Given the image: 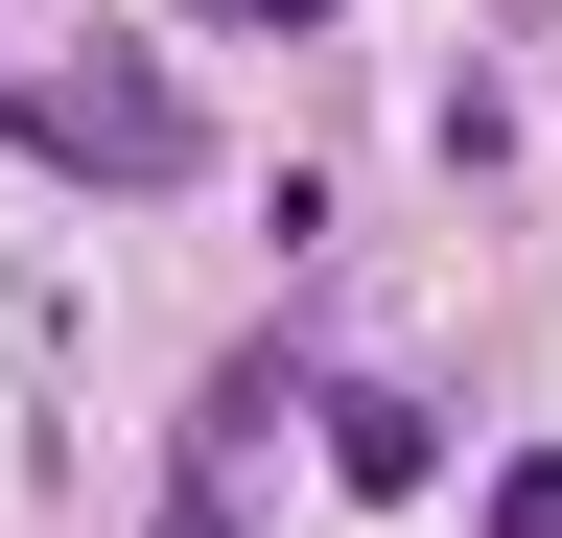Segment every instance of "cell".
Returning <instances> with one entry per match:
<instances>
[{
	"label": "cell",
	"instance_id": "5b68a950",
	"mask_svg": "<svg viewBox=\"0 0 562 538\" xmlns=\"http://www.w3.org/2000/svg\"><path fill=\"white\" fill-rule=\"evenodd\" d=\"M235 24H328V0H235Z\"/></svg>",
	"mask_w": 562,
	"mask_h": 538
},
{
	"label": "cell",
	"instance_id": "277c9868",
	"mask_svg": "<svg viewBox=\"0 0 562 538\" xmlns=\"http://www.w3.org/2000/svg\"><path fill=\"white\" fill-rule=\"evenodd\" d=\"M165 538H235V515H211V468H188V515H165Z\"/></svg>",
	"mask_w": 562,
	"mask_h": 538
},
{
	"label": "cell",
	"instance_id": "6da1fadb",
	"mask_svg": "<svg viewBox=\"0 0 562 538\" xmlns=\"http://www.w3.org/2000/svg\"><path fill=\"white\" fill-rule=\"evenodd\" d=\"M24 141H47L70 187H165V164H188V117H165V71H140V47H70V71L24 94Z\"/></svg>",
	"mask_w": 562,
	"mask_h": 538
},
{
	"label": "cell",
	"instance_id": "3957f363",
	"mask_svg": "<svg viewBox=\"0 0 562 538\" xmlns=\"http://www.w3.org/2000/svg\"><path fill=\"white\" fill-rule=\"evenodd\" d=\"M469 538H562V445H539V468H492V515H469Z\"/></svg>",
	"mask_w": 562,
	"mask_h": 538
},
{
	"label": "cell",
	"instance_id": "7a4b0ae2",
	"mask_svg": "<svg viewBox=\"0 0 562 538\" xmlns=\"http://www.w3.org/2000/svg\"><path fill=\"white\" fill-rule=\"evenodd\" d=\"M305 422H328V468H351V492H422V468H446V422H422L398 375H328Z\"/></svg>",
	"mask_w": 562,
	"mask_h": 538
}]
</instances>
